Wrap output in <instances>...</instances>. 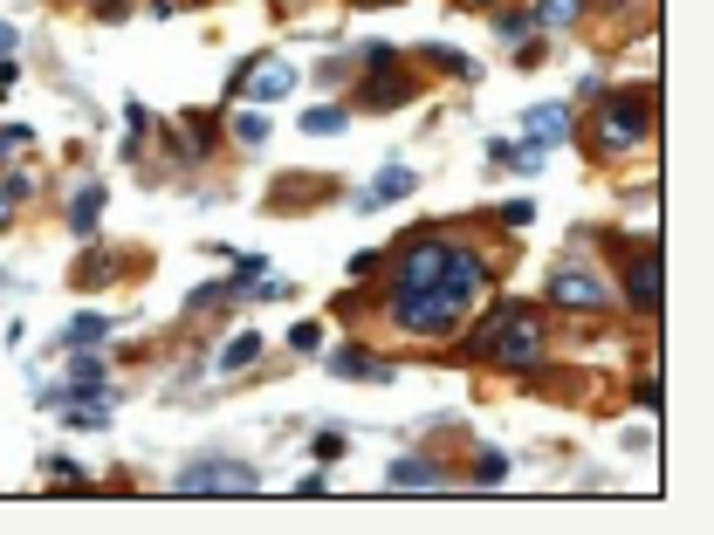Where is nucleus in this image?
I'll return each instance as SVG.
<instances>
[{
    "label": "nucleus",
    "instance_id": "4be33fe9",
    "mask_svg": "<svg viewBox=\"0 0 714 535\" xmlns=\"http://www.w3.org/2000/svg\"><path fill=\"white\" fill-rule=\"evenodd\" d=\"M344 123H350L344 103H309V110H303V131H309V138H337Z\"/></svg>",
    "mask_w": 714,
    "mask_h": 535
},
{
    "label": "nucleus",
    "instance_id": "2eb2a0df",
    "mask_svg": "<svg viewBox=\"0 0 714 535\" xmlns=\"http://www.w3.org/2000/svg\"><path fill=\"white\" fill-rule=\"evenodd\" d=\"M241 296H248V288L234 281V275H227V281H207V288H192V296H186V316H220L227 303H241Z\"/></svg>",
    "mask_w": 714,
    "mask_h": 535
},
{
    "label": "nucleus",
    "instance_id": "bb28decb",
    "mask_svg": "<svg viewBox=\"0 0 714 535\" xmlns=\"http://www.w3.org/2000/svg\"><path fill=\"white\" fill-rule=\"evenodd\" d=\"M344 446H350V439H344L337 426H324V433L309 439V453H316V460H324V467H330V460H344Z\"/></svg>",
    "mask_w": 714,
    "mask_h": 535
},
{
    "label": "nucleus",
    "instance_id": "a211bd4d",
    "mask_svg": "<svg viewBox=\"0 0 714 535\" xmlns=\"http://www.w3.org/2000/svg\"><path fill=\"white\" fill-rule=\"evenodd\" d=\"M227 138L241 145V151H261V145H268V117H261V103H241V110H234V117H227Z\"/></svg>",
    "mask_w": 714,
    "mask_h": 535
},
{
    "label": "nucleus",
    "instance_id": "c85d7f7f",
    "mask_svg": "<svg viewBox=\"0 0 714 535\" xmlns=\"http://www.w3.org/2000/svg\"><path fill=\"white\" fill-rule=\"evenodd\" d=\"M289 350H296V357H316V350H324V329H316V323H296V329H289Z\"/></svg>",
    "mask_w": 714,
    "mask_h": 535
},
{
    "label": "nucleus",
    "instance_id": "f3484780",
    "mask_svg": "<svg viewBox=\"0 0 714 535\" xmlns=\"http://www.w3.org/2000/svg\"><path fill=\"white\" fill-rule=\"evenodd\" d=\"M97 220H103V186H83L69 199V234L76 240H97Z\"/></svg>",
    "mask_w": 714,
    "mask_h": 535
},
{
    "label": "nucleus",
    "instance_id": "f8f14e48",
    "mask_svg": "<svg viewBox=\"0 0 714 535\" xmlns=\"http://www.w3.org/2000/svg\"><path fill=\"white\" fill-rule=\"evenodd\" d=\"M34 186H42V179H34L28 165H14V172H0V234H14V220H21V206L34 199Z\"/></svg>",
    "mask_w": 714,
    "mask_h": 535
},
{
    "label": "nucleus",
    "instance_id": "4468645a",
    "mask_svg": "<svg viewBox=\"0 0 714 535\" xmlns=\"http://www.w3.org/2000/svg\"><path fill=\"white\" fill-rule=\"evenodd\" d=\"M330 370H337V378H371V385H391V364H378L371 350H357V344L330 350Z\"/></svg>",
    "mask_w": 714,
    "mask_h": 535
},
{
    "label": "nucleus",
    "instance_id": "2f4dec72",
    "mask_svg": "<svg viewBox=\"0 0 714 535\" xmlns=\"http://www.w3.org/2000/svg\"><path fill=\"white\" fill-rule=\"evenodd\" d=\"M350 76V56H330V62H316V82H344Z\"/></svg>",
    "mask_w": 714,
    "mask_h": 535
},
{
    "label": "nucleus",
    "instance_id": "f03ea898",
    "mask_svg": "<svg viewBox=\"0 0 714 535\" xmlns=\"http://www.w3.org/2000/svg\"><path fill=\"white\" fill-rule=\"evenodd\" d=\"M460 337L467 344L454 357L482 364V370H502V378H543L549 350H557V329H549V316L536 303H482Z\"/></svg>",
    "mask_w": 714,
    "mask_h": 535
},
{
    "label": "nucleus",
    "instance_id": "c9c22d12",
    "mask_svg": "<svg viewBox=\"0 0 714 535\" xmlns=\"http://www.w3.org/2000/svg\"><path fill=\"white\" fill-rule=\"evenodd\" d=\"M125 8H131V0H97V14H103V21H117Z\"/></svg>",
    "mask_w": 714,
    "mask_h": 535
},
{
    "label": "nucleus",
    "instance_id": "9d476101",
    "mask_svg": "<svg viewBox=\"0 0 714 535\" xmlns=\"http://www.w3.org/2000/svg\"><path fill=\"white\" fill-rule=\"evenodd\" d=\"M454 474L433 460V453H399V460L385 467V487H447Z\"/></svg>",
    "mask_w": 714,
    "mask_h": 535
},
{
    "label": "nucleus",
    "instance_id": "393cba45",
    "mask_svg": "<svg viewBox=\"0 0 714 535\" xmlns=\"http://www.w3.org/2000/svg\"><path fill=\"white\" fill-rule=\"evenodd\" d=\"M261 357V337H255V329H248V337H234L227 350H220V370H248Z\"/></svg>",
    "mask_w": 714,
    "mask_h": 535
},
{
    "label": "nucleus",
    "instance_id": "6ab92c4d",
    "mask_svg": "<svg viewBox=\"0 0 714 535\" xmlns=\"http://www.w3.org/2000/svg\"><path fill=\"white\" fill-rule=\"evenodd\" d=\"M419 62H433V69H440V76H454V82H474V76H482V62H474V56H460V49H447V41H426V49H419Z\"/></svg>",
    "mask_w": 714,
    "mask_h": 535
},
{
    "label": "nucleus",
    "instance_id": "20e7f679",
    "mask_svg": "<svg viewBox=\"0 0 714 535\" xmlns=\"http://www.w3.org/2000/svg\"><path fill=\"white\" fill-rule=\"evenodd\" d=\"M660 281H666V268H660V234H646L639 247L618 240V288H612V296L639 316V323H660V296H666Z\"/></svg>",
    "mask_w": 714,
    "mask_h": 535
},
{
    "label": "nucleus",
    "instance_id": "6e6552de",
    "mask_svg": "<svg viewBox=\"0 0 714 535\" xmlns=\"http://www.w3.org/2000/svg\"><path fill=\"white\" fill-rule=\"evenodd\" d=\"M241 103H275V97H289L296 90V69L289 62H275V56H248L241 69H234V82H227Z\"/></svg>",
    "mask_w": 714,
    "mask_h": 535
},
{
    "label": "nucleus",
    "instance_id": "f257e3e1",
    "mask_svg": "<svg viewBox=\"0 0 714 535\" xmlns=\"http://www.w3.org/2000/svg\"><path fill=\"white\" fill-rule=\"evenodd\" d=\"M378 296L357 303L337 296V316L371 309V323L399 344H454L474 323V309L488 303V288L502 275V255H488L474 234H406L378 268Z\"/></svg>",
    "mask_w": 714,
    "mask_h": 535
},
{
    "label": "nucleus",
    "instance_id": "473e14b6",
    "mask_svg": "<svg viewBox=\"0 0 714 535\" xmlns=\"http://www.w3.org/2000/svg\"><path fill=\"white\" fill-rule=\"evenodd\" d=\"M14 82H21V62H14V56H0V90H14Z\"/></svg>",
    "mask_w": 714,
    "mask_h": 535
},
{
    "label": "nucleus",
    "instance_id": "f704fd0d",
    "mask_svg": "<svg viewBox=\"0 0 714 535\" xmlns=\"http://www.w3.org/2000/svg\"><path fill=\"white\" fill-rule=\"evenodd\" d=\"M14 49H21V34H14L8 21H0V56H14Z\"/></svg>",
    "mask_w": 714,
    "mask_h": 535
},
{
    "label": "nucleus",
    "instance_id": "58836bf2",
    "mask_svg": "<svg viewBox=\"0 0 714 535\" xmlns=\"http://www.w3.org/2000/svg\"><path fill=\"white\" fill-rule=\"evenodd\" d=\"M179 8H207V0H179Z\"/></svg>",
    "mask_w": 714,
    "mask_h": 535
},
{
    "label": "nucleus",
    "instance_id": "a878e982",
    "mask_svg": "<svg viewBox=\"0 0 714 535\" xmlns=\"http://www.w3.org/2000/svg\"><path fill=\"white\" fill-rule=\"evenodd\" d=\"M42 474H49L56 487H90V474L76 467V460H62V453H49V460H42Z\"/></svg>",
    "mask_w": 714,
    "mask_h": 535
},
{
    "label": "nucleus",
    "instance_id": "5701e85b",
    "mask_svg": "<svg viewBox=\"0 0 714 535\" xmlns=\"http://www.w3.org/2000/svg\"><path fill=\"white\" fill-rule=\"evenodd\" d=\"M591 0H536V28H577Z\"/></svg>",
    "mask_w": 714,
    "mask_h": 535
},
{
    "label": "nucleus",
    "instance_id": "39448f33",
    "mask_svg": "<svg viewBox=\"0 0 714 535\" xmlns=\"http://www.w3.org/2000/svg\"><path fill=\"white\" fill-rule=\"evenodd\" d=\"M557 309H571V316H605L618 296H612V281L591 268V261H557L549 268V288H543Z\"/></svg>",
    "mask_w": 714,
    "mask_h": 535
},
{
    "label": "nucleus",
    "instance_id": "7c9ffc66",
    "mask_svg": "<svg viewBox=\"0 0 714 535\" xmlns=\"http://www.w3.org/2000/svg\"><path fill=\"white\" fill-rule=\"evenodd\" d=\"M21 145H28V123H0V158L21 151Z\"/></svg>",
    "mask_w": 714,
    "mask_h": 535
},
{
    "label": "nucleus",
    "instance_id": "ea45409f",
    "mask_svg": "<svg viewBox=\"0 0 714 535\" xmlns=\"http://www.w3.org/2000/svg\"><path fill=\"white\" fill-rule=\"evenodd\" d=\"M0 281H8V275H0Z\"/></svg>",
    "mask_w": 714,
    "mask_h": 535
},
{
    "label": "nucleus",
    "instance_id": "72a5a7b5",
    "mask_svg": "<svg viewBox=\"0 0 714 535\" xmlns=\"http://www.w3.org/2000/svg\"><path fill=\"white\" fill-rule=\"evenodd\" d=\"M447 8H454V14H467V8H474V14H488V8H502V0H447Z\"/></svg>",
    "mask_w": 714,
    "mask_h": 535
},
{
    "label": "nucleus",
    "instance_id": "b1692460",
    "mask_svg": "<svg viewBox=\"0 0 714 535\" xmlns=\"http://www.w3.org/2000/svg\"><path fill=\"white\" fill-rule=\"evenodd\" d=\"M467 480H474V487L508 480V453H502V446H482V453H474V467H467Z\"/></svg>",
    "mask_w": 714,
    "mask_h": 535
},
{
    "label": "nucleus",
    "instance_id": "1a4fd4ad",
    "mask_svg": "<svg viewBox=\"0 0 714 535\" xmlns=\"http://www.w3.org/2000/svg\"><path fill=\"white\" fill-rule=\"evenodd\" d=\"M214 145H220V123H214V110H186V117H179V131H172L166 165H172V172H179L186 158L200 165V158H214Z\"/></svg>",
    "mask_w": 714,
    "mask_h": 535
},
{
    "label": "nucleus",
    "instance_id": "e433bc0d",
    "mask_svg": "<svg viewBox=\"0 0 714 535\" xmlns=\"http://www.w3.org/2000/svg\"><path fill=\"white\" fill-rule=\"evenodd\" d=\"M350 8H399V0H350Z\"/></svg>",
    "mask_w": 714,
    "mask_h": 535
},
{
    "label": "nucleus",
    "instance_id": "aec40b11",
    "mask_svg": "<svg viewBox=\"0 0 714 535\" xmlns=\"http://www.w3.org/2000/svg\"><path fill=\"white\" fill-rule=\"evenodd\" d=\"M495 34L508 41V49H523V41H536V8H502V14H495Z\"/></svg>",
    "mask_w": 714,
    "mask_h": 535
},
{
    "label": "nucleus",
    "instance_id": "412c9836",
    "mask_svg": "<svg viewBox=\"0 0 714 535\" xmlns=\"http://www.w3.org/2000/svg\"><path fill=\"white\" fill-rule=\"evenodd\" d=\"M103 337H110V316H97V309H90V316H76V323L62 329V344H69V350H97Z\"/></svg>",
    "mask_w": 714,
    "mask_h": 535
},
{
    "label": "nucleus",
    "instance_id": "9b49d317",
    "mask_svg": "<svg viewBox=\"0 0 714 535\" xmlns=\"http://www.w3.org/2000/svg\"><path fill=\"white\" fill-rule=\"evenodd\" d=\"M419 186V172H406V165H385V172L365 186V192H357V214H378V206H391V199H406Z\"/></svg>",
    "mask_w": 714,
    "mask_h": 535
},
{
    "label": "nucleus",
    "instance_id": "423d86ee",
    "mask_svg": "<svg viewBox=\"0 0 714 535\" xmlns=\"http://www.w3.org/2000/svg\"><path fill=\"white\" fill-rule=\"evenodd\" d=\"M419 97V69H413V56H391V62H378V69H357V110H399V103H413Z\"/></svg>",
    "mask_w": 714,
    "mask_h": 535
},
{
    "label": "nucleus",
    "instance_id": "ddd939ff",
    "mask_svg": "<svg viewBox=\"0 0 714 535\" xmlns=\"http://www.w3.org/2000/svg\"><path fill=\"white\" fill-rule=\"evenodd\" d=\"M523 123H529V138H536V145H549V151L571 145V110H564V103H536Z\"/></svg>",
    "mask_w": 714,
    "mask_h": 535
},
{
    "label": "nucleus",
    "instance_id": "dca6fc26",
    "mask_svg": "<svg viewBox=\"0 0 714 535\" xmlns=\"http://www.w3.org/2000/svg\"><path fill=\"white\" fill-rule=\"evenodd\" d=\"M117 275H125V255H103V247H90V255L76 261V275H69V281H76V288H110Z\"/></svg>",
    "mask_w": 714,
    "mask_h": 535
},
{
    "label": "nucleus",
    "instance_id": "7ed1b4c3",
    "mask_svg": "<svg viewBox=\"0 0 714 535\" xmlns=\"http://www.w3.org/2000/svg\"><path fill=\"white\" fill-rule=\"evenodd\" d=\"M584 151L598 158V165H625V158H639L660 145V82H639V90H598L584 103Z\"/></svg>",
    "mask_w": 714,
    "mask_h": 535
},
{
    "label": "nucleus",
    "instance_id": "4c0bfd02",
    "mask_svg": "<svg viewBox=\"0 0 714 535\" xmlns=\"http://www.w3.org/2000/svg\"><path fill=\"white\" fill-rule=\"evenodd\" d=\"M289 8H296V0H275V14H289Z\"/></svg>",
    "mask_w": 714,
    "mask_h": 535
},
{
    "label": "nucleus",
    "instance_id": "cd10ccee",
    "mask_svg": "<svg viewBox=\"0 0 714 535\" xmlns=\"http://www.w3.org/2000/svg\"><path fill=\"white\" fill-rule=\"evenodd\" d=\"M495 220H502L508 234H523V227L536 220V206H529V199H508V206H495Z\"/></svg>",
    "mask_w": 714,
    "mask_h": 535
},
{
    "label": "nucleus",
    "instance_id": "c756f323",
    "mask_svg": "<svg viewBox=\"0 0 714 535\" xmlns=\"http://www.w3.org/2000/svg\"><path fill=\"white\" fill-rule=\"evenodd\" d=\"M378 268H385V255H350V281H378Z\"/></svg>",
    "mask_w": 714,
    "mask_h": 535
},
{
    "label": "nucleus",
    "instance_id": "0eeeda50",
    "mask_svg": "<svg viewBox=\"0 0 714 535\" xmlns=\"http://www.w3.org/2000/svg\"><path fill=\"white\" fill-rule=\"evenodd\" d=\"M172 487H179V494H255L261 474H255L248 460H220V453H214V460H186V467L172 474Z\"/></svg>",
    "mask_w": 714,
    "mask_h": 535
}]
</instances>
